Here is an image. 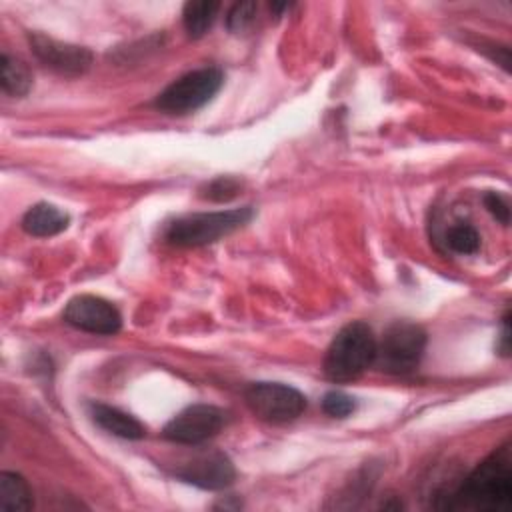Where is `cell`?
<instances>
[{
  "label": "cell",
  "mask_w": 512,
  "mask_h": 512,
  "mask_svg": "<svg viewBox=\"0 0 512 512\" xmlns=\"http://www.w3.org/2000/svg\"><path fill=\"white\" fill-rule=\"evenodd\" d=\"M512 506V450L508 444L486 456L448 496L446 510L506 512Z\"/></svg>",
  "instance_id": "1"
},
{
  "label": "cell",
  "mask_w": 512,
  "mask_h": 512,
  "mask_svg": "<svg viewBox=\"0 0 512 512\" xmlns=\"http://www.w3.org/2000/svg\"><path fill=\"white\" fill-rule=\"evenodd\" d=\"M376 336L366 322L346 324L330 342L324 356V374L332 382H350L376 362Z\"/></svg>",
  "instance_id": "2"
},
{
  "label": "cell",
  "mask_w": 512,
  "mask_h": 512,
  "mask_svg": "<svg viewBox=\"0 0 512 512\" xmlns=\"http://www.w3.org/2000/svg\"><path fill=\"white\" fill-rule=\"evenodd\" d=\"M252 218V208H232L218 212H196L176 218L168 224L164 236L170 244L196 248L218 242L220 238L242 228Z\"/></svg>",
  "instance_id": "3"
},
{
  "label": "cell",
  "mask_w": 512,
  "mask_h": 512,
  "mask_svg": "<svg viewBox=\"0 0 512 512\" xmlns=\"http://www.w3.org/2000/svg\"><path fill=\"white\" fill-rule=\"evenodd\" d=\"M426 348V332L422 326L396 320L392 322L382 340L376 344V362L392 374H410L418 368Z\"/></svg>",
  "instance_id": "4"
},
{
  "label": "cell",
  "mask_w": 512,
  "mask_h": 512,
  "mask_svg": "<svg viewBox=\"0 0 512 512\" xmlns=\"http://www.w3.org/2000/svg\"><path fill=\"white\" fill-rule=\"evenodd\" d=\"M224 76L218 68L192 70L168 84L154 100V106L166 114H190L202 108L220 90Z\"/></svg>",
  "instance_id": "5"
},
{
  "label": "cell",
  "mask_w": 512,
  "mask_h": 512,
  "mask_svg": "<svg viewBox=\"0 0 512 512\" xmlns=\"http://www.w3.org/2000/svg\"><path fill=\"white\" fill-rule=\"evenodd\" d=\"M244 400L254 416L270 424L292 422L306 408V396L280 382H254L244 390Z\"/></svg>",
  "instance_id": "6"
},
{
  "label": "cell",
  "mask_w": 512,
  "mask_h": 512,
  "mask_svg": "<svg viewBox=\"0 0 512 512\" xmlns=\"http://www.w3.org/2000/svg\"><path fill=\"white\" fill-rule=\"evenodd\" d=\"M224 426V412L210 404H194L178 412L162 430V436L174 444H202L216 436Z\"/></svg>",
  "instance_id": "7"
},
{
  "label": "cell",
  "mask_w": 512,
  "mask_h": 512,
  "mask_svg": "<svg viewBox=\"0 0 512 512\" xmlns=\"http://www.w3.org/2000/svg\"><path fill=\"white\" fill-rule=\"evenodd\" d=\"M64 320L82 332L102 336L116 334L122 326V316L116 306L92 294L74 296L64 308Z\"/></svg>",
  "instance_id": "8"
},
{
  "label": "cell",
  "mask_w": 512,
  "mask_h": 512,
  "mask_svg": "<svg viewBox=\"0 0 512 512\" xmlns=\"http://www.w3.org/2000/svg\"><path fill=\"white\" fill-rule=\"evenodd\" d=\"M30 46L36 58L64 76H80L92 66V52L84 46L54 40L46 34H30Z\"/></svg>",
  "instance_id": "9"
},
{
  "label": "cell",
  "mask_w": 512,
  "mask_h": 512,
  "mask_svg": "<svg viewBox=\"0 0 512 512\" xmlns=\"http://www.w3.org/2000/svg\"><path fill=\"white\" fill-rule=\"evenodd\" d=\"M176 476L204 490H220L234 482L236 470L224 452H200L176 468Z\"/></svg>",
  "instance_id": "10"
},
{
  "label": "cell",
  "mask_w": 512,
  "mask_h": 512,
  "mask_svg": "<svg viewBox=\"0 0 512 512\" xmlns=\"http://www.w3.org/2000/svg\"><path fill=\"white\" fill-rule=\"evenodd\" d=\"M90 416L102 430H106L114 436L126 438V440H140L146 434L140 420H136L132 414H128L116 406L94 402V404H90Z\"/></svg>",
  "instance_id": "11"
},
{
  "label": "cell",
  "mask_w": 512,
  "mask_h": 512,
  "mask_svg": "<svg viewBox=\"0 0 512 512\" xmlns=\"http://www.w3.org/2000/svg\"><path fill=\"white\" fill-rule=\"evenodd\" d=\"M68 222H70V216L64 210H60L54 204L40 202L26 210V214L22 218V228L30 236L48 238V236H54V234H60L62 230H66Z\"/></svg>",
  "instance_id": "12"
},
{
  "label": "cell",
  "mask_w": 512,
  "mask_h": 512,
  "mask_svg": "<svg viewBox=\"0 0 512 512\" xmlns=\"http://www.w3.org/2000/svg\"><path fill=\"white\" fill-rule=\"evenodd\" d=\"M34 506L28 482L16 472L0 474V512H28Z\"/></svg>",
  "instance_id": "13"
},
{
  "label": "cell",
  "mask_w": 512,
  "mask_h": 512,
  "mask_svg": "<svg viewBox=\"0 0 512 512\" xmlns=\"http://www.w3.org/2000/svg\"><path fill=\"white\" fill-rule=\"evenodd\" d=\"M220 4L214 0H192L184 4L182 22L190 38H202L214 24Z\"/></svg>",
  "instance_id": "14"
},
{
  "label": "cell",
  "mask_w": 512,
  "mask_h": 512,
  "mask_svg": "<svg viewBox=\"0 0 512 512\" xmlns=\"http://www.w3.org/2000/svg\"><path fill=\"white\" fill-rule=\"evenodd\" d=\"M0 84H2V90L8 96L22 98L32 88V72L28 70V66L22 60L12 58L8 54H2V58H0Z\"/></svg>",
  "instance_id": "15"
},
{
  "label": "cell",
  "mask_w": 512,
  "mask_h": 512,
  "mask_svg": "<svg viewBox=\"0 0 512 512\" xmlns=\"http://www.w3.org/2000/svg\"><path fill=\"white\" fill-rule=\"evenodd\" d=\"M446 244L456 254H474L480 248V234L474 226L466 222H458L448 228Z\"/></svg>",
  "instance_id": "16"
},
{
  "label": "cell",
  "mask_w": 512,
  "mask_h": 512,
  "mask_svg": "<svg viewBox=\"0 0 512 512\" xmlns=\"http://www.w3.org/2000/svg\"><path fill=\"white\" fill-rule=\"evenodd\" d=\"M322 410L332 418H346L356 410V402L352 396H348L340 390H332V392L324 394Z\"/></svg>",
  "instance_id": "17"
},
{
  "label": "cell",
  "mask_w": 512,
  "mask_h": 512,
  "mask_svg": "<svg viewBox=\"0 0 512 512\" xmlns=\"http://www.w3.org/2000/svg\"><path fill=\"white\" fill-rule=\"evenodd\" d=\"M256 12H258V4L256 2H238L230 8L228 12V28L232 32H244L256 18Z\"/></svg>",
  "instance_id": "18"
},
{
  "label": "cell",
  "mask_w": 512,
  "mask_h": 512,
  "mask_svg": "<svg viewBox=\"0 0 512 512\" xmlns=\"http://www.w3.org/2000/svg\"><path fill=\"white\" fill-rule=\"evenodd\" d=\"M484 206L486 210L500 222V224H508L510 222V206H508V200L500 194V192H494V190H488L484 196Z\"/></svg>",
  "instance_id": "19"
},
{
  "label": "cell",
  "mask_w": 512,
  "mask_h": 512,
  "mask_svg": "<svg viewBox=\"0 0 512 512\" xmlns=\"http://www.w3.org/2000/svg\"><path fill=\"white\" fill-rule=\"evenodd\" d=\"M238 190H240V182L222 176V178L214 180L212 184H208V194H206V196L212 198V200H228V198H232Z\"/></svg>",
  "instance_id": "20"
},
{
  "label": "cell",
  "mask_w": 512,
  "mask_h": 512,
  "mask_svg": "<svg viewBox=\"0 0 512 512\" xmlns=\"http://www.w3.org/2000/svg\"><path fill=\"white\" fill-rule=\"evenodd\" d=\"M508 340H510V326H508V316H504L502 336H500V344H498V348H500V352H502L504 356H508V350H510V346H508Z\"/></svg>",
  "instance_id": "21"
}]
</instances>
